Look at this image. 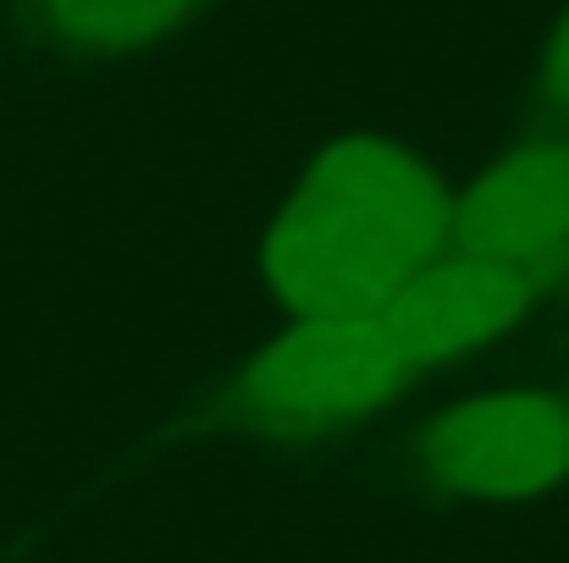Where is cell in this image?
I'll return each instance as SVG.
<instances>
[{
  "label": "cell",
  "instance_id": "obj_1",
  "mask_svg": "<svg viewBox=\"0 0 569 563\" xmlns=\"http://www.w3.org/2000/svg\"><path fill=\"white\" fill-rule=\"evenodd\" d=\"M453 193L398 139L327 144L260 243V277L288 315H371L448 249Z\"/></svg>",
  "mask_w": 569,
  "mask_h": 563
},
{
  "label": "cell",
  "instance_id": "obj_2",
  "mask_svg": "<svg viewBox=\"0 0 569 563\" xmlns=\"http://www.w3.org/2000/svg\"><path fill=\"white\" fill-rule=\"evenodd\" d=\"M415 365L371 315H293L232 381V414L266 442H327L392 409Z\"/></svg>",
  "mask_w": 569,
  "mask_h": 563
},
{
  "label": "cell",
  "instance_id": "obj_3",
  "mask_svg": "<svg viewBox=\"0 0 569 563\" xmlns=\"http://www.w3.org/2000/svg\"><path fill=\"white\" fill-rule=\"evenodd\" d=\"M420 475L459 503H531L569 486V398L492 386L448 403L415 442Z\"/></svg>",
  "mask_w": 569,
  "mask_h": 563
},
{
  "label": "cell",
  "instance_id": "obj_4",
  "mask_svg": "<svg viewBox=\"0 0 569 563\" xmlns=\"http://www.w3.org/2000/svg\"><path fill=\"white\" fill-rule=\"evenodd\" d=\"M453 254L526 282L569 265V139H526L453 199Z\"/></svg>",
  "mask_w": 569,
  "mask_h": 563
},
{
  "label": "cell",
  "instance_id": "obj_5",
  "mask_svg": "<svg viewBox=\"0 0 569 563\" xmlns=\"http://www.w3.org/2000/svg\"><path fill=\"white\" fill-rule=\"evenodd\" d=\"M537 299L542 288L515 271L470 254H437L381 304L377 321L415 371H437L515 332L537 310Z\"/></svg>",
  "mask_w": 569,
  "mask_h": 563
},
{
  "label": "cell",
  "instance_id": "obj_6",
  "mask_svg": "<svg viewBox=\"0 0 569 563\" xmlns=\"http://www.w3.org/2000/svg\"><path fill=\"white\" fill-rule=\"evenodd\" d=\"M204 0H39V28L72 56H139L183 33Z\"/></svg>",
  "mask_w": 569,
  "mask_h": 563
},
{
  "label": "cell",
  "instance_id": "obj_7",
  "mask_svg": "<svg viewBox=\"0 0 569 563\" xmlns=\"http://www.w3.org/2000/svg\"><path fill=\"white\" fill-rule=\"evenodd\" d=\"M537 105L542 117L569 122V11L553 22L548 44H542V61H537Z\"/></svg>",
  "mask_w": 569,
  "mask_h": 563
}]
</instances>
